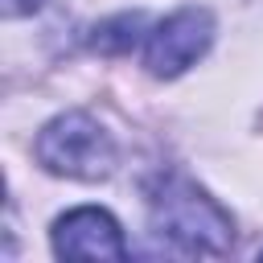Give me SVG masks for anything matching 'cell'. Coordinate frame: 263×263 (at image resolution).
I'll return each mask as SVG.
<instances>
[{
    "label": "cell",
    "mask_w": 263,
    "mask_h": 263,
    "mask_svg": "<svg viewBox=\"0 0 263 263\" xmlns=\"http://www.w3.org/2000/svg\"><path fill=\"white\" fill-rule=\"evenodd\" d=\"M37 160L53 177L103 181V177L115 173V144L86 111H66V115H58V119H49L41 127Z\"/></svg>",
    "instance_id": "2"
},
{
    "label": "cell",
    "mask_w": 263,
    "mask_h": 263,
    "mask_svg": "<svg viewBox=\"0 0 263 263\" xmlns=\"http://www.w3.org/2000/svg\"><path fill=\"white\" fill-rule=\"evenodd\" d=\"M53 251L62 259H123L127 242H123L119 222L107 210L82 205L53 222Z\"/></svg>",
    "instance_id": "4"
},
{
    "label": "cell",
    "mask_w": 263,
    "mask_h": 263,
    "mask_svg": "<svg viewBox=\"0 0 263 263\" xmlns=\"http://www.w3.org/2000/svg\"><path fill=\"white\" fill-rule=\"evenodd\" d=\"M41 0H4V16L12 21V16H25V12H33Z\"/></svg>",
    "instance_id": "6"
},
{
    "label": "cell",
    "mask_w": 263,
    "mask_h": 263,
    "mask_svg": "<svg viewBox=\"0 0 263 263\" xmlns=\"http://www.w3.org/2000/svg\"><path fill=\"white\" fill-rule=\"evenodd\" d=\"M214 41V16L210 8H177L173 16H164L148 41H144V66L156 74V78H177L185 74Z\"/></svg>",
    "instance_id": "3"
},
{
    "label": "cell",
    "mask_w": 263,
    "mask_h": 263,
    "mask_svg": "<svg viewBox=\"0 0 263 263\" xmlns=\"http://www.w3.org/2000/svg\"><path fill=\"white\" fill-rule=\"evenodd\" d=\"M148 222L177 255H226L234 247L230 214L181 173H164L148 185Z\"/></svg>",
    "instance_id": "1"
},
{
    "label": "cell",
    "mask_w": 263,
    "mask_h": 263,
    "mask_svg": "<svg viewBox=\"0 0 263 263\" xmlns=\"http://www.w3.org/2000/svg\"><path fill=\"white\" fill-rule=\"evenodd\" d=\"M140 29H144V16H140V12H123V16H115V21H103V25L95 29L90 45L103 49V53H123V49H132V45L140 41Z\"/></svg>",
    "instance_id": "5"
}]
</instances>
